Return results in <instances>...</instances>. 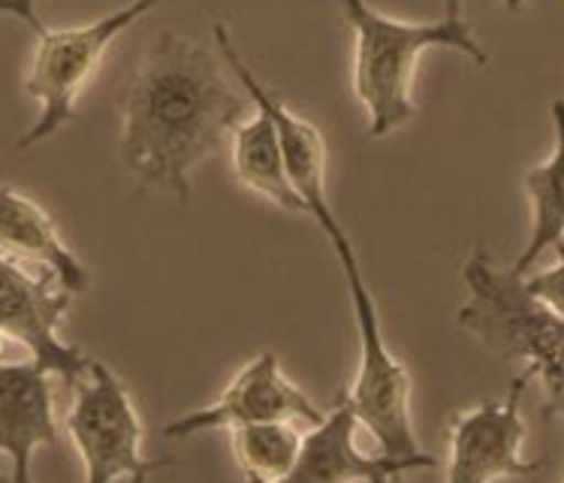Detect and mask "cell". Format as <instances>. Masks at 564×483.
Here are the masks:
<instances>
[{
    "label": "cell",
    "mask_w": 564,
    "mask_h": 483,
    "mask_svg": "<svg viewBox=\"0 0 564 483\" xmlns=\"http://www.w3.org/2000/svg\"><path fill=\"white\" fill-rule=\"evenodd\" d=\"M121 161L139 191L187 203L191 173L248 118V100L203 43L163 31L118 100Z\"/></svg>",
    "instance_id": "1"
},
{
    "label": "cell",
    "mask_w": 564,
    "mask_h": 483,
    "mask_svg": "<svg viewBox=\"0 0 564 483\" xmlns=\"http://www.w3.org/2000/svg\"><path fill=\"white\" fill-rule=\"evenodd\" d=\"M562 260H555L534 276H517L477 245L462 266L465 302L456 309L459 330L471 333L489 354L525 363L531 378L541 380L550 417L562 411Z\"/></svg>",
    "instance_id": "2"
},
{
    "label": "cell",
    "mask_w": 564,
    "mask_h": 483,
    "mask_svg": "<svg viewBox=\"0 0 564 483\" xmlns=\"http://www.w3.org/2000/svg\"><path fill=\"white\" fill-rule=\"evenodd\" d=\"M341 15L354 31V94L369 118V139L390 137L416 118L414 76L426 52L447 49L480 67L489 64L456 0H449L432 22L392 19L359 0L341 3Z\"/></svg>",
    "instance_id": "3"
},
{
    "label": "cell",
    "mask_w": 564,
    "mask_h": 483,
    "mask_svg": "<svg viewBox=\"0 0 564 483\" xmlns=\"http://www.w3.org/2000/svg\"><path fill=\"white\" fill-rule=\"evenodd\" d=\"M317 227L333 245L341 276H345L350 305H354V321L359 333V363L354 387L347 393L345 402L357 417L359 426H366L375 441H378V457L383 460H423L429 453L420 450L414 432V417H411V375L402 359L392 354L380 330L378 300L362 278L357 248L347 236L345 224L338 221L333 206L321 208Z\"/></svg>",
    "instance_id": "4"
},
{
    "label": "cell",
    "mask_w": 564,
    "mask_h": 483,
    "mask_svg": "<svg viewBox=\"0 0 564 483\" xmlns=\"http://www.w3.org/2000/svg\"><path fill=\"white\" fill-rule=\"evenodd\" d=\"M158 10V3L151 0H139L130 7L100 15L88 24H76V28H46L36 15L34 3H12V7H0V12H10L15 19H22L31 31L36 34L34 58L31 69L24 79V92L40 104V116L31 125V130L19 139V149H34L40 142L52 139L58 130L76 121L79 116V97L94 79V73L106 58L109 46L118 36L124 34L127 28Z\"/></svg>",
    "instance_id": "5"
},
{
    "label": "cell",
    "mask_w": 564,
    "mask_h": 483,
    "mask_svg": "<svg viewBox=\"0 0 564 483\" xmlns=\"http://www.w3.org/2000/svg\"><path fill=\"white\" fill-rule=\"evenodd\" d=\"M67 432L85 465V483H145L170 460H149L142 453V423L124 384L106 363L94 359L88 375L76 384Z\"/></svg>",
    "instance_id": "6"
},
{
    "label": "cell",
    "mask_w": 564,
    "mask_h": 483,
    "mask_svg": "<svg viewBox=\"0 0 564 483\" xmlns=\"http://www.w3.org/2000/svg\"><path fill=\"white\" fill-rule=\"evenodd\" d=\"M69 302L73 297L55 285V278L0 257V335L28 347L31 363L46 368L52 378L76 387L94 359L61 339V321Z\"/></svg>",
    "instance_id": "7"
},
{
    "label": "cell",
    "mask_w": 564,
    "mask_h": 483,
    "mask_svg": "<svg viewBox=\"0 0 564 483\" xmlns=\"http://www.w3.org/2000/svg\"><path fill=\"white\" fill-rule=\"evenodd\" d=\"M531 380V372L522 368L505 399H486L453 417L447 483H496L501 477H525L546 469V462L522 457V396Z\"/></svg>",
    "instance_id": "8"
},
{
    "label": "cell",
    "mask_w": 564,
    "mask_h": 483,
    "mask_svg": "<svg viewBox=\"0 0 564 483\" xmlns=\"http://www.w3.org/2000/svg\"><path fill=\"white\" fill-rule=\"evenodd\" d=\"M323 411L281 372L275 354H260L230 380L218 399L199 411L175 417L163 426V436L194 438L208 429H239L253 423H312L323 420Z\"/></svg>",
    "instance_id": "9"
},
{
    "label": "cell",
    "mask_w": 564,
    "mask_h": 483,
    "mask_svg": "<svg viewBox=\"0 0 564 483\" xmlns=\"http://www.w3.org/2000/svg\"><path fill=\"white\" fill-rule=\"evenodd\" d=\"M55 441L52 375L36 363H0V457L10 462L12 481L34 483V453Z\"/></svg>",
    "instance_id": "10"
},
{
    "label": "cell",
    "mask_w": 564,
    "mask_h": 483,
    "mask_svg": "<svg viewBox=\"0 0 564 483\" xmlns=\"http://www.w3.org/2000/svg\"><path fill=\"white\" fill-rule=\"evenodd\" d=\"M0 257L55 278L69 297L85 293L91 281L88 266L69 251L46 208L10 184H0Z\"/></svg>",
    "instance_id": "11"
},
{
    "label": "cell",
    "mask_w": 564,
    "mask_h": 483,
    "mask_svg": "<svg viewBox=\"0 0 564 483\" xmlns=\"http://www.w3.org/2000/svg\"><path fill=\"white\" fill-rule=\"evenodd\" d=\"M357 417L350 405L338 402L302 438V450L293 469L278 483H369L380 472H414V469H435V457L423 460H383V457H366L357 448Z\"/></svg>",
    "instance_id": "12"
},
{
    "label": "cell",
    "mask_w": 564,
    "mask_h": 483,
    "mask_svg": "<svg viewBox=\"0 0 564 483\" xmlns=\"http://www.w3.org/2000/svg\"><path fill=\"white\" fill-rule=\"evenodd\" d=\"M553 151L550 158L534 163L525 173V194L531 203V230L525 248L513 260L517 276H529L531 266L541 264L546 251L555 254V260H564V208H562V100L553 104Z\"/></svg>",
    "instance_id": "13"
},
{
    "label": "cell",
    "mask_w": 564,
    "mask_h": 483,
    "mask_svg": "<svg viewBox=\"0 0 564 483\" xmlns=\"http://www.w3.org/2000/svg\"><path fill=\"white\" fill-rule=\"evenodd\" d=\"M230 158L232 173L248 191L265 196L269 203H275L278 208H284L290 215H308V208L296 196L288 179L275 127L263 112H257L253 118L248 116L232 130Z\"/></svg>",
    "instance_id": "14"
},
{
    "label": "cell",
    "mask_w": 564,
    "mask_h": 483,
    "mask_svg": "<svg viewBox=\"0 0 564 483\" xmlns=\"http://www.w3.org/2000/svg\"><path fill=\"white\" fill-rule=\"evenodd\" d=\"M293 423H253L232 429V457L248 483H278L293 469L302 450Z\"/></svg>",
    "instance_id": "15"
},
{
    "label": "cell",
    "mask_w": 564,
    "mask_h": 483,
    "mask_svg": "<svg viewBox=\"0 0 564 483\" xmlns=\"http://www.w3.org/2000/svg\"><path fill=\"white\" fill-rule=\"evenodd\" d=\"M402 474L404 472H380V474H375L369 483H399V477H402Z\"/></svg>",
    "instance_id": "16"
},
{
    "label": "cell",
    "mask_w": 564,
    "mask_h": 483,
    "mask_svg": "<svg viewBox=\"0 0 564 483\" xmlns=\"http://www.w3.org/2000/svg\"><path fill=\"white\" fill-rule=\"evenodd\" d=\"M0 483H15V481H12V469H10V462L3 460V457H0Z\"/></svg>",
    "instance_id": "17"
},
{
    "label": "cell",
    "mask_w": 564,
    "mask_h": 483,
    "mask_svg": "<svg viewBox=\"0 0 564 483\" xmlns=\"http://www.w3.org/2000/svg\"><path fill=\"white\" fill-rule=\"evenodd\" d=\"M3 351H7V339L0 335V363H3Z\"/></svg>",
    "instance_id": "18"
}]
</instances>
